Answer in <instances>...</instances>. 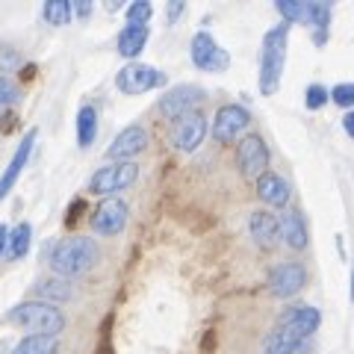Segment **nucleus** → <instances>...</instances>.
<instances>
[{"label":"nucleus","mask_w":354,"mask_h":354,"mask_svg":"<svg viewBox=\"0 0 354 354\" xmlns=\"http://www.w3.org/2000/svg\"><path fill=\"white\" fill-rule=\"evenodd\" d=\"M286 44H290V24H278L263 36L260 50V92L274 95L281 88V74L286 62Z\"/></svg>","instance_id":"nucleus-1"},{"label":"nucleus","mask_w":354,"mask_h":354,"mask_svg":"<svg viewBox=\"0 0 354 354\" xmlns=\"http://www.w3.org/2000/svg\"><path fill=\"white\" fill-rule=\"evenodd\" d=\"M101 257L97 251V242L88 236H68L62 239L50 254V266L59 278H77V274H86Z\"/></svg>","instance_id":"nucleus-2"},{"label":"nucleus","mask_w":354,"mask_h":354,"mask_svg":"<svg viewBox=\"0 0 354 354\" xmlns=\"http://www.w3.org/2000/svg\"><path fill=\"white\" fill-rule=\"evenodd\" d=\"M6 322L21 328V330H27L30 337H57V334H62V328H65V316L53 304L24 301V304L9 310Z\"/></svg>","instance_id":"nucleus-3"},{"label":"nucleus","mask_w":354,"mask_h":354,"mask_svg":"<svg viewBox=\"0 0 354 354\" xmlns=\"http://www.w3.org/2000/svg\"><path fill=\"white\" fill-rule=\"evenodd\" d=\"M136 177H139L136 162H109V165H104V169H97L92 174L88 192L113 198V192H121V189H127V186L136 183Z\"/></svg>","instance_id":"nucleus-4"},{"label":"nucleus","mask_w":354,"mask_h":354,"mask_svg":"<svg viewBox=\"0 0 354 354\" xmlns=\"http://www.w3.org/2000/svg\"><path fill=\"white\" fill-rule=\"evenodd\" d=\"M189 57H192V62H195V68L209 71V74L227 71V65H230V53L221 48V44H218L213 36H209L207 30H201V32H195V36H192Z\"/></svg>","instance_id":"nucleus-5"},{"label":"nucleus","mask_w":354,"mask_h":354,"mask_svg":"<svg viewBox=\"0 0 354 354\" xmlns=\"http://www.w3.org/2000/svg\"><path fill=\"white\" fill-rule=\"evenodd\" d=\"M115 86L124 95H145V92H151V88L165 86V74L160 68H153V65L130 62L115 74Z\"/></svg>","instance_id":"nucleus-6"},{"label":"nucleus","mask_w":354,"mask_h":354,"mask_svg":"<svg viewBox=\"0 0 354 354\" xmlns=\"http://www.w3.org/2000/svg\"><path fill=\"white\" fill-rule=\"evenodd\" d=\"M236 165L239 171L248 177V180H260V177L266 174V169H269V148H266L263 136H257V133H248V136L239 139L236 145Z\"/></svg>","instance_id":"nucleus-7"},{"label":"nucleus","mask_w":354,"mask_h":354,"mask_svg":"<svg viewBox=\"0 0 354 354\" xmlns=\"http://www.w3.org/2000/svg\"><path fill=\"white\" fill-rule=\"evenodd\" d=\"M207 136V115L204 113H186L180 115L177 121H171V130H169V139H171V145L177 151H186V153H192L198 151V145L204 142Z\"/></svg>","instance_id":"nucleus-8"},{"label":"nucleus","mask_w":354,"mask_h":354,"mask_svg":"<svg viewBox=\"0 0 354 354\" xmlns=\"http://www.w3.org/2000/svg\"><path fill=\"white\" fill-rule=\"evenodd\" d=\"M127 213L130 209L121 198H104V201L95 207L88 225H92V230L97 236H118L121 230L127 227Z\"/></svg>","instance_id":"nucleus-9"},{"label":"nucleus","mask_w":354,"mask_h":354,"mask_svg":"<svg viewBox=\"0 0 354 354\" xmlns=\"http://www.w3.org/2000/svg\"><path fill=\"white\" fill-rule=\"evenodd\" d=\"M201 101H204V88L201 86H192V83H183V86L169 88V92L160 97L157 109L169 121H177V118L186 115V113H195V106L201 104Z\"/></svg>","instance_id":"nucleus-10"},{"label":"nucleus","mask_w":354,"mask_h":354,"mask_svg":"<svg viewBox=\"0 0 354 354\" xmlns=\"http://www.w3.org/2000/svg\"><path fill=\"white\" fill-rule=\"evenodd\" d=\"M251 124V113L245 106H239V104H225V106H218V113L213 118V139L221 142V145H227V142H234L239 139V133L242 130H248Z\"/></svg>","instance_id":"nucleus-11"},{"label":"nucleus","mask_w":354,"mask_h":354,"mask_svg":"<svg viewBox=\"0 0 354 354\" xmlns=\"http://www.w3.org/2000/svg\"><path fill=\"white\" fill-rule=\"evenodd\" d=\"M307 283V272L301 263H278L269 272V292L274 298H292L295 292H301V286Z\"/></svg>","instance_id":"nucleus-12"},{"label":"nucleus","mask_w":354,"mask_h":354,"mask_svg":"<svg viewBox=\"0 0 354 354\" xmlns=\"http://www.w3.org/2000/svg\"><path fill=\"white\" fill-rule=\"evenodd\" d=\"M145 148H148V130L142 124H130L113 139V145H109L106 153H109V160L113 162H130L133 157H139Z\"/></svg>","instance_id":"nucleus-13"},{"label":"nucleus","mask_w":354,"mask_h":354,"mask_svg":"<svg viewBox=\"0 0 354 354\" xmlns=\"http://www.w3.org/2000/svg\"><path fill=\"white\" fill-rule=\"evenodd\" d=\"M36 136H39V130L32 127V130H27V136L21 139V145H18V151L12 153V160H9V165H6V171L0 174V201L9 195V189L18 183V177H21V171L27 169V160H30V153H32V145H36Z\"/></svg>","instance_id":"nucleus-14"},{"label":"nucleus","mask_w":354,"mask_h":354,"mask_svg":"<svg viewBox=\"0 0 354 354\" xmlns=\"http://www.w3.org/2000/svg\"><path fill=\"white\" fill-rule=\"evenodd\" d=\"M319 322H322V316H319V310L310 307V304H292V307H286L283 313H281V319H278V325L292 328L295 334H301L304 339H310V334H316Z\"/></svg>","instance_id":"nucleus-15"},{"label":"nucleus","mask_w":354,"mask_h":354,"mask_svg":"<svg viewBox=\"0 0 354 354\" xmlns=\"http://www.w3.org/2000/svg\"><path fill=\"white\" fill-rule=\"evenodd\" d=\"M248 230L260 248H274L281 239V221H278V216H272L269 209H254L248 218Z\"/></svg>","instance_id":"nucleus-16"},{"label":"nucleus","mask_w":354,"mask_h":354,"mask_svg":"<svg viewBox=\"0 0 354 354\" xmlns=\"http://www.w3.org/2000/svg\"><path fill=\"white\" fill-rule=\"evenodd\" d=\"M304 342L307 339L301 334H295L292 328L274 325L269 334H266V339H263V351L266 354H301Z\"/></svg>","instance_id":"nucleus-17"},{"label":"nucleus","mask_w":354,"mask_h":354,"mask_svg":"<svg viewBox=\"0 0 354 354\" xmlns=\"http://www.w3.org/2000/svg\"><path fill=\"white\" fill-rule=\"evenodd\" d=\"M257 198L269 207H286L290 204V183H286L281 174L266 171L257 180Z\"/></svg>","instance_id":"nucleus-18"},{"label":"nucleus","mask_w":354,"mask_h":354,"mask_svg":"<svg viewBox=\"0 0 354 354\" xmlns=\"http://www.w3.org/2000/svg\"><path fill=\"white\" fill-rule=\"evenodd\" d=\"M148 36H151L148 24H124L118 32V53L127 57V59H136L139 53L145 50Z\"/></svg>","instance_id":"nucleus-19"},{"label":"nucleus","mask_w":354,"mask_h":354,"mask_svg":"<svg viewBox=\"0 0 354 354\" xmlns=\"http://www.w3.org/2000/svg\"><path fill=\"white\" fill-rule=\"evenodd\" d=\"M278 221H281V239L286 245L295 248V251L307 248V227H304V218L298 209H283Z\"/></svg>","instance_id":"nucleus-20"},{"label":"nucleus","mask_w":354,"mask_h":354,"mask_svg":"<svg viewBox=\"0 0 354 354\" xmlns=\"http://www.w3.org/2000/svg\"><path fill=\"white\" fill-rule=\"evenodd\" d=\"M307 24L313 27V41L316 44H325L328 41V24H330V3H322V0H310Z\"/></svg>","instance_id":"nucleus-21"},{"label":"nucleus","mask_w":354,"mask_h":354,"mask_svg":"<svg viewBox=\"0 0 354 354\" xmlns=\"http://www.w3.org/2000/svg\"><path fill=\"white\" fill-rule=\"evenodd\" d=\"M97 136V109L95 106H80L77 113V145L80 148H88Z\"/></svg>","instance_id":"nucleus-22"},{"label":"nucleus","mask_w":354,"mask_h":354,"mask_svg":"<svg viewBox=\"0 0 354 354\" xmlns=\"http://www.w3.org/2000/svg\"><path fill=\"white\" fill-rule=\"evenodd\" d=\"M36 292H39V301H44V304L68 301L71 298V283H68V278H50V281H41L36 286Z\"/></svg>","instance_id":"nucleus-23"},{"label":"nucleus","mask_w":354,"mask_h":354,"mask_svg":"<svg viewBox=\"0 0 354 354\" xmlns=\"http://www.w3.org/2000/svg\"><path fill=\"white\" fill-rule=\"evenodd\" d=\"M41 15L50 27H65L74 18V6H71V0H48L41 9Z\"/></svg>","instance_id":"nucleus-24"},{"label":"nucleus","mask_w":354,"mask_h":354,"mask_svg":"<svg viewBox=\"0 0 354 354\" xmlns=\"http://www.w3.org/2000/svg\"><path fill=\"white\" fill-rule=\"evenodd\" d=\"M57 337H24L12 354H57Z\"/></svg>","instance_id":"nucleus-25"},{"label":"nucleus","mask_w":354,"mask_h":354,"mask_svg":"<svg viewBox=\"0 0 354 354\" xmlns=\"http://www.w3.org/2000/svg\"><path fill=\"white\" fill-rule=\"evenodd\" d=\"M30 242H32V227L27 221H21V225H15L9 230V257H15V260L24 257L30 251Z\"/></svg>","instance_id":"nucleus-26"},{"label":"nucleus","mask_w":354,"mask_h":354,"mask_svg":"<svg viewBox=\"0 0 354 354\" xmlns=\"http://www.w3.org/2000/svg\"><path fill=\"white\" fill-rule=\"evenodd\" d=\"M278 12L283 15L286 24H292V21H301L307 24V9H310V0H278Z\"/></svg>","instance_id":"nucleus-27"},{"label":"nucleus","mask_w":354,"mask_h":354,"mask_svg":"<svg viewBox=\"0 0 354 354\" xmlns=\"http://www.w3.org/2000/svg\"><path fill=\"white\" fill-rule=\"evenodd\" d=\"M151 15H153V6L148 3V0H133V3L127 6V12H124L127 24H148Z\"/></svg>","instance_id":"nucleus-28"},{"label":"nucleus","mask_w":354,"mask_h":354,"mask_svg":"<svg viewBox=\"0 0 354 354\" xmlns=\"http://www.w3.org/2000/svg\"><path fill=\"white\" fill-rule=\"evenodd\" d=\"M328 101H330V92H328L322 83L307 86V92H304V104H307V109H322Z\"/></svg>","instance_id":"nucleus-29"},{"label":"nucleus","mask_w":354,"mask_h":354,"mask_svg":"<svg viewBox=\"0 0 354 354\" xmlns=\"http://www.w3.org/2000/svg\"><path fill=\"white\" fill-rule=\"evenodd\" d=\"M330 101H334L337 106H342V109L354 106V83H339V86H334V88H330Z\"/></svg>","instance_id":"nucleus-30"},{"label":"nucleus","mask_w":354,"mask_h":354,"mask_svg":"<svg viewBox=\"0 0 354 354\" xmlns=\"http://www.w3.org/2000/svg\"><path fill=\"white\" fill-rule=\"evenodd\" d=\"M21 101V88L9 80L6 74H0V104L3 106H12V104H18Z\"/></svg>","instance_id":"nucleus-31"},{"label":"nucleus","mask_w":354,"mask_h":354,"mask_svg":"<svg viewBox=\"0 0 354 354\" xmlns=\"http://www.w3.org/2000/svg\"><path fill=\"white\" fill-rule=\"evenodd\" d=\"M18 62H21L18 50L12 48V44L0 41V71H12V68H18Z\"/></svg>","instance_id":"nucleus-32"},{"label":"nucleus","mask_w":354,"mask_h":354,"mask_svg":"<svg viewBox=\"0 0 354 354\" xmlns=\"http://www.w3.org/2000/svg\"><path fill=\"white\" fill-rule=\"evenodd\" d=\"M183 12V3H180V0H174V3L169 6V9H165V18H169V21H174L177 15H180Z\"/></svg>","instance_id":"nucleus-33"},{"label":"nucleus","mask_w":354,"mask_h":354,"mask_svg":"<svg viewBox=\"0 0 354 354\" xmlns=\"http://www.w3.org/2000/svg\"><path fill=\"white\" fill-rule=\"evenodd\" d=\"M342 130H346L348 136L354 139V109H351V113H346V118H342Z\"/></svg>","instance_id":"nucleus-34"},{"label":"nucleus","mask_w":354,"mask_h":354,"mask_svg":"<svg viewBox=\"0 0 354 354\" xmlns=\"http://www.w3.org/2000/svg\"><path fill=\"white\" fill-rule=\"evenodd\" d=\"M9 248V230L3 227V225H0V254H3Z\"/></svg>","instance_id":"nucleus-35"},{"label":"nucleus","mask_w":354,"mask_h":354,"mask_svg":"<svg viewBox=\"0 0 354 354\" xmlns=\"http://www.w3.org/2000/svg\"><path fill=\"white\" fill-rule=\"evenodd\" d=\"M92 12V3H88V0H80V3H77V15H88Z\"/></svg>","instance_id":"nucleus-36"},{"label":"nucleus","mask_w":354,"mask_h":354,"mask_svg":"<svg viewBox=\"0 0 354 354\" xmlns=\"http://www.w3.org/2000/svg\"><path fill=\"white\" fill-rule=\"evenodd\" d=\"M351 301H354V263H351Z\"/></svg>","instance_id":"nucleus-37"}]
</instances>
